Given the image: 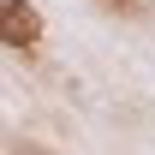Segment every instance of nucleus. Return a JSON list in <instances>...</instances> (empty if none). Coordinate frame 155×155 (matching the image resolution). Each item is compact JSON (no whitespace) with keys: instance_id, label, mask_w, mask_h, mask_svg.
<instances>
[{"instance_id":"nucleus-1","label":"nucleus","mask_w":155,"mask_h":155,"mask_svg":"<svg viewBox=\"0 0 155 155\" xmlns=\"http://www.w3.org/2000/svg\"><path fill=\"white\" fill-rule=\"evenodd\" d=\"M0 36H6V48H36L42 42V18L30 0H0Z\"/></svg>"},{"instance_id":"nucleus-2","label":"nucleus","mask_w":155,"mask_h":155,"mask_svg":"<svg viewBox=\"0 0 155 155\" xmlns=\"http://www.w3.org/2000/svg\"><path fill=\"white\" fill-rule=\"evenodd\" d=\"M24 155H30V149H24Z\"/></svg>"}]
</instances>
